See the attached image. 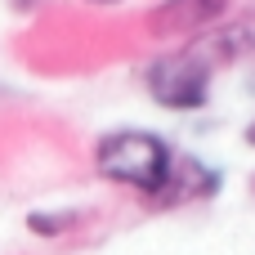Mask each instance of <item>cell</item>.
<instances>
[{"label": "cell", "mask_w": 255, "mask_h": 255, "mask_svg": "<svg viewBox=\"0 0 255 255\" xmlns=\"http://www.w3.org/2000/svg\"><path fill=\"white\" fill-rule=\"evenodd\" d=\"M81 220H85L81 211H31V215H27V229H31L36 238H63V233H72Z\"/></svg>", "instance_id": "8992f818"}, {"label": "cell", "mask_w": 255, "mask_h": 255, "mask_svg": "<svg viewBox=\"0 0 255 255\" xmlns=\"http://www.w3.org/2000/svg\"><path fill=\"white\" fill-rule=\"evenodd\" d=\"M85 4H121V0H85Z\"/></svg>", "instance_id": "9c48e42d"}, {"label": "cell", "mask_w": 255, "mask_h": 255, "mask_svg": "<svg viewBox=\"0 0 255 255\" xmlns=\"http://www.w3.org/2000/svg\"><path fill=\"white\" fill-rule=\"evenodd\" d=\"M229 4L233 0H161L148 13V31L152 36H202L229 18Z\"/></svg>", "instance_id": "3957f363"}, {"label": "cell", "mask_w": 255, "mask_h": 255, "mask_svg": "<svg viewBox=\"0 0 255 255\" xmlns=\"http://www.w3.org/2000/svg\"><path fill=\"white\" fill-rule=\"evenodd\" d=\"M175 148L166 134L157 130H139V126H121V130H108L99 134L94 143V170L108 179V184H121V188H134L143 197H161L166 184H170V170H175Z\"/></svg>", "instance_id": "6da1fadb"}, {"label": "cell", "mask_w": 255, "mask_h": 255, "mask_svg": "<svg viewBox=\"0 0 255 255\" xmlns=\"http://www.w3.org/2000/svg\"><path fill=\"white\" fill-rule=\"evenodd\" d=\"M220 184H224L220 166H211V161H202V157H175L170 184H166V193H161L157 202H161V206H175V202H206V197L220 193Z\"/></svg>", "instance_id": "277c9868"}, {"label": "cell", "mask_w": 255, "mask_h": 255, "mask_svg": "<svg viewBox=\"0 0 255 255\" xmlns=\"http://www.w3.org/2000/svg\"><path fill=\"white\" fill-rule=\"evenodd\" d=\"M9 4H13V9H31L36 0H9Z\"/></svg>", "instance_id": "ba28073f"}, {"label": "cell", "mask_w": 255, "mask_h": 255, "mask_svg": "<svg viewBox=\"0 0 255 255\" xmlns=\"http://www.w3.org/2000/svg\"><path fill=\"white\" fill-rule=\"evenodd\" d=\"M211 81H215V67L197 45L161 54L143 67V90L166 112H202L211 103Z\"/></svg>", "instance_id": "7a4b0ae2"}, {"label": "cell", "mask_w": 255, "mask_h": 255, "mask_svg": "<svg viewBox=\"0 0 255 255\" xmlns=\"http://www.w3.org/2000/svg\"><path fill=\"white\" fill-rule=\"evenodd\" d=\"M0 94H4V90H0Z\"/></svg>", "instance_id": "30bf717a"}, {"label": "cell", "mask_w": 255, "mask_h": 255, "mask_svg": "<svg viewBox=\"0 0 255 255\" xmlns=\"http://www.w3.org/2000/svg\"><path fill=\"white\" fill-rule=\"evenodd\" d=\"M197 49L211 58V67H215V63H238L242 54L255 49V13H247V18H229V27L202 31V45H197Z\"/></svg>", "instance_id": "5b68a950"}, {"label": "cell", "mask_w": 255, "mask_h": 255, "mask_svg": "<svg viewBox=\"0 0 255 255\" xmlns=\"http://www.w3.org/2000/svg\"><path fill=\"white\" fill-rule=\"evenodd\" d=\"M242 139H247V148H255V117L242 126Z\"/></svg>", "instance_id": "52a82bcc"}]
</instances>
